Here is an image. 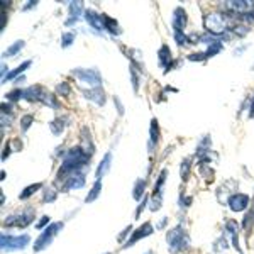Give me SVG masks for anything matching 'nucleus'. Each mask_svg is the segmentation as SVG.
I'll return each instance as SVG.
<instances>
[{
    "instance_id": "36",
    "label": "nucleus",
    "mask_w": 254,
    "mask_h": 254,
    "mask_svg": "<svg viewBox=\"0 0 254 254\" xmlns=\"http://www.w3.org/2000/svg\"><path fill=\"white\" fill-rule=\"evenodd\" d=\"M55 198H56V193L53 190H46V193H44V200L46 202H55Z\"/></svg>"
},
{
    "instance_id": "25",
    "label": "nucleus",
    "mask_w": 254,
    "mask_h": 254,
    "mask_svg": "<svg viewBox=\"0 0 254 254\" xmlns=\"http://www.w3.org/2000/svg\"><path fill=\"white\" fill-rule=\"evenodd\" d=\"M180 175H182L183 182H187L188 176H190V159H183L182 168H180Z\"/></svg>"
},
{
    "instance_id": "2",
    "label": "nucleus",
    "mask_w": 254,
    "mask_h": 254,
    "mask_svg": "<svg viewBox=\"0 0 254 254\" xmlns=\"http://www.w3.org/2000/svg\"><path fill=\"white\" fill-rule=\"evenodd\" d=\"M203 26L205 29L210 32V36H220L224 34V31H227V26H229V19L225 17L222 14H207L205 19H203Z\"/></svg>"
},
{
    "instance_id": "18",
    "label": "nucleus",
    "mask_w": 254,
    "mask_h": 254,
    "mask_svg": "<svg viewBox=\"0 0 254 254\" xmlns=\"http://www.w3.org/2000/svg\"><path fill=\"white\" fill-rule=\"evenodd\" d=\"M81 9H83V3H81V2H73L71 5H69V14H71V19H69L66 24L75 22V20L78 19V14L81 12Z\"/></svg>"
},
{
    "instance_id": "13",
    "label": "nucleus",
    "mask_w": 254,
    "mask_h": 254,
    "mask_svg": "<svg viewBox=\"0 0 254 254\" xmlns=\"http://www.w3.org/2000/svg\"><path fill=\"white\" fill-rule=\"evenodd\" d=\"M85 185V176L80 173H73L66 178V183L63 185V191L73 190V188H81Z\"/></svg>"
},
{
    "instance_id": "35",
    "label": "nucleus",
    "mask_w": 254,
    "mask_h": 254,
    "mask_svg": "<svg viewBox=\"0 0 254 254\" xmlns=\"http://www.w3.org/2000/svg\"><path fill=\"white\" fill-rule=\"evenodd\" d=\"M205 58H207L205 53H195V55L188 56V60H190V61H202V60H205Z\"/></svg>"
},
{
    "instance_id": "5",
    "label": "nucleus",
    "mask_w": 254,
    "mask_h": 254,
    "mask_svg": "<svg viewBox=\"0 0 254 254\" xmlns=\"http://www.w3.org/2000/svg\"><path fill=\"white\" fill-rule=\"evenodd\" d=\"M73 75H75L78 80L83 81V83L92 85L93 88H100L102 78H100V75H98L97 69H83V68H76V69H73Z\"/></svg>"
},
{
    "instance_id": "29",
    "label": "nucleus",
    "mask_w": 254,
    "mask_h": 254,
    "mask_svg": "<svg viewBox=\"0 0 254 254\" xmlns=\"http://www.w3.org/2000/svg\"><path fill=\"white\" fill-rule=\"evenodd\" d=\"M144 187H146V182L144 180H139L136 183V187H134V198L139 200L142 196V191H144Z\"/></svg>"
},
{
    "instance_id": "28",
    "label": "nucleus",
    "mask_w": 254,
    "mask_h": 254,
    "mask_svg": "<svg viewBox=\"0 0 254 254\" xmlns=\"http://www.w3.org/2000/svg\"><path fill=\"white\" fill-rule=\"evenodd\" d=\"M29 66H31V61H24V63L20 64V66H17V68L14 69V71H12V73H9V75H7V78H5V80H10V78H14L15 75H19V73H22L24 69H27V68H29ZM5 80H3V81H5Z\"/></svg>"
},
{
    "instance_id": "33",
    "label": "nucleus",
    "mask_w": 254,
    "mask_h": 254,
    "mask_svg": "<svg viewBox=\"0 0 254 254\" xmlns=\"http://www.w3.org/2000/svg\"><path fill=\"white\" fill-rule=\"evenodd\" d=\"M175 39H176V43L182 46V44H188L190 43V39H188V36H185L183 32H175Z\"/></svg>"
},
{
    "instance_id": "3",
    "label": "nucleus",
    "mask_w": 254,
    "mask_h": 254,
    "mask_svg": "<svg viewBox=\"0 0 254 254\" xmlns=\"http://www.w3.org/2000/svg\"><path fill=\"white\" fill-rule=\"evenodd\" d=\"M166 241H168V244H170L171 253L182 251V249L188 248V244H190V239H188V236L185 234V231H183L182 227L171 229L166 234Z\"/></svg>"
},
{
    "instance_id": "14",
    "label": "nucleus",
    "mask_w": 254,
    "mask_h": 254,
    "mask_svg": "<svg viewBox=\"0 0 254 254\" xmlns=\"http://www.w3.org/2000/svg\"><path fill=\"white\" fill-rule=\"evenodd\" d=\"M85 95H87V98H90V100H93L97 105H104L105 104V93L102 88H92V90H87L85 92Z\"/></svg>"
},
{
    "instance_id": "38",
    "label": "nucleus",
    "mask_w": 254,
    "mask_h": 254,
    "mask_svg": "<svg viewBox=\"0 0 254 254\" xmlns=\"http://www.w3.org/2000/svg\"><path fill=\"white\" fill-rule=\"evenodd\" d=\"M130 76H132V87H134V90H137L139 80H137V75H136V71H134V68H130Z\"/></svg>"
},
{
    "instance_id": "24",
    "label": "nucleus",
    "mask_w": 254,
    "mask_h": 254,
    "mask_svg": "<svg viewBox=\"0 0 254 254\" xmlns=\"http://www.w3.org/2000/svg\"><path fill=\"white\" fill-rule=\"evenodd\" d=\"M22 48H24V41H15V43L12 44V46L7 49L5 53H3V56H14V55H17V53Z\"/></svg>"
},
{
    "instance_id": "17",
    "label": "nucleus",
    "mask_w": 254,
    "mask_h": 254,
    "mask_svg": "<svg viewBox=\"0 0 254 254\" xmlns=\"http://www.w3.org/2000/svg\"><path fill=\"white\" fill-rule=\"evenodd\" d=\"M110 163H112V154L107 153V154H105V156H104V159H102V161H100V165H98V168H97V180H98V182H100L102 176H104V175L109 171Z\"/></svg>"
},
{
    "instance_id": "12",
    "label": "nucleus",
    "mask_w": 254,
    "mask_h": 254,
    "mask_svg": "<svg viewBox=\"0 0 254 254\" xmlns=\"http://www.w3.org/2000/svg\"><path fill=\"white\" fill-rule=\"evenodd\" d=\"M151 232H153V225H151L149 222H146V224H142L141 227L137 229L136 232L132 234V237H130V241H127V244H126V248H130L134 243H137L141 237H146V236H149Z\"/></svg>"
},
{
    "instance_id": "32",
    "label": "nucleus",
    "mask_w": 254,
    "mask_h": 254,
    "mask_svg": "<svg viewBox=\"0 0 254 254\" xmlns=\"http://www.w3.org/2000/svg\"><path fill=\"white\" fill-rule=\"evenodd\" d=\"M34 122V117L32 116H24L22 119H20V124H22V130H27L29 129V126Z\"/></svg>"
},
{
    "instance_id": "21",
    "label": "nucleus",
    "mask_w": 254,
    "mask_h": 254,
    "mask_svg": "<svg viewBox=\"0 0 254 254\" xmlns=\"http://www.w3.org/2000/svg\"><path fill=\"white\" fill-rule=\"evenodd\" d=\"M100 190H102V182H95V185H93V188L90 190V193L87 195V198H85V202L90 203V202H93V200L97 198L98 195H100Z\"/></svg>"
},
{
    "instance_id": "42",
    "label": "nucleus",
    "mask_w": 254,
    "mask_h": 254,
    "mask_svg": "<svg viewBox=\"0 0 254 254\" xmlns=\"http://www.w3.org/2000/svg\"><path fill=\"white\" fill-rule=\"evenodd\" d=\"M31 7H36V2H31V3H27V5H26V7H24V10L31 9Z\"/></svg>"
},
{
    "instance_id": "10",
    "label": "nucleus",
    "mask_w": 254,
    "mask_h": 254,
    "mask_svg": "<svg viewBox=\"0 0 254 254\" xmlns=\"http://www.w3.org/2000/svg\"><path fill=\"white\" fill-rule=\"evenodd\" d=\"M85 19L93 29L104 31L105 29V15H98L93 10H85Z\"/></svg>"
},
{
    "instance_id": "23",
    "label": "nucleus",
    "mask_w": 254,
    "mask_h": 254,
    "mask_svg": "<svg viewBox=\"0 0 254 254\" xmlns=\"http://www.w3.org/2000/svg\"><path fill=\"white\" fill-rule=\"evenodd\" d=\"M39 188H41V183H34V185H31V187L24 188V191H22V193L19 195V198H20V200H27V198H29L31 195H34L36 191L39 190Z\"/></svg>"
},
{
    "instance_id": "41",
    "label": "nucleus",
    "mask_w": 254,
    "mask_h": 254,
    "mask_svg": "<svg viewBox=\"0 0 254 254\" xmlns=\"http://www.w3.org/2000/svg\"><path fill=\"white\" fill-rule=\"evenodd\" d=\"M249 117L254 119V98H253V104H251V110H249Z\"/></svg>"
},
{
    "instance_id": "39",
    "label": "nucleus",
    "mask_w": 254,
    "mask_h": 254,
    "mask_svg": "<svg viewBox=\"0 0 254 254\" xmlns=\"http://www.w3.org/2000/svg\"><path fill=\"white\" fill-rule=\"evenodd\" d=\"M9 154H10V146H9V144H7L5 147H3V154H2V161H5V158H7V156H9Z\"/></svg>"
},
{
    "instance_id": "6",
    "label": "nucleus",
    "mask_w": 254,
    "mask_h": 254,
    "mask_svg": "<svg viewBox=\"0 0 254 254\" xmlns=\"http://www.w3.org/2000/svg\"><path fill=\"white\" fill-rule=\"evenodd\" d=\"M29 241H31V237L27 236V234H24V236H5L3 234L2 236V249L5 251V249H24L27 244H29Z\"/></svg>"
},
{
    "instance_id": "11",
    "label": "nucleus",
    "mask_w": 254,
    "mask_h": 254,
    "mask_svg": "<svg viewBox=\"0 0 254 254\" xmlns=\"http://www.w3.org/2000/svg\"><path fill=\"white\" fill-rule=\"evenodd\" d=\"M185 26H187V12L182 7H178L173 12V29L175 32H182Z\"/></svg>"
},
{
    "instance_id": "27",
    "label": "nucleus",
    "mask_w": 254,
    "mask_h": 254,
    "mask_svg": "<svg viewBox=\"0 0 254 254\" xmlns=\"http://www.w3.org/2000/svg\"><path fill=\"white\" fill-rule=\"evenodd\" d=\"M220 49H222V43H220V41H214V43L210 44V46H208V49H207V58H210V56H214V55H217V53L220 51Z\"/></svg>"
},
{
    "instance_id": "1",
    "label": "nucleus",
    "mask_w": 254,
    "mask_h": 254,
    "mask_svg": "<svg viewBox=\"0 0 254 254\" xmlns=\"http://www.w3.org/2000/svg\"><path fill=\"white\" fill-rule=\"evenodd\" d=\"M90 161V156L85 153L83 149L78 146V147H71V149L66 153V156L63 159V165L60 168V173H58V178L64 180V176H69L73 173H76L81 168L87 166V163Z\"/></svg>"
},
{
    "instance_id": "31",
    "label": "nucleus",
    "mask_w": 254,
    "mask_h": 254,
    "mask_svg": "<svg viewBox=\"0 0 254 254\" xmlns=\"http://www.w3.org/2000/svg\"><path fill=\"white\" fill-rule=\"evenodd\" d=\"M73 41H75V34H69V32H66V34H63V38H61V46L68 48Z\"/></svg>"
},
{
    "instance_id": "8",
    "label": "nucleus",
    "mask_w": 254,
    "mask_h": 254,
    "mask_svg": "<svg viewBox=\"0 0 254 254\" xmlns=\"http://www.w3.org/2000/svg\"><path fill=\"white\" fill-rule=\"evenodd\" d=\"M224 7L227 10H231L232 14H249L251 10H254V2H249V0H231Z\"/></svg>"
},
{
    "instance_id": "16",
    "label": "nucleus",
    "mask_w": 254,
    "mask_h": 254,
    "mask_svg": "<svg viewBox=\"0 0 254 254\" xmlns=\"http://www.w3.org/2000/svg\"><path fill=\"white\" fill-rule=\"evenodd\" d=\"M159 56V63L165 66V71H168V69H171V51L168 46H163L161 49H159L158 53Z\"/></svg>"
},
{
    "instance_id": "15",
    "label": "nucleus",
    "mask_w": 254,
    "mask_h": 254,
    "mask_svg": "<svg viewBox=\"0 0 254 254\" xmlns=\"http://www.w3.org/2000/svg\"><path fill=\"white\" fill-rule=\"evenodd\" d=\"M80 147L88 154V156H92L93 149H95L93 144H92V139H90V132L87 134V127H83V129H81V146Z\"/></svg>"
},
{
    "instance_id": "40",
    "label": "nucleus",
    "mask_w": 254,
    "mask_h": 254,
    "mask_svg": "<svg viewBox=\"0 0 254 254\" xmlns=\"http://www.w3.org/2000/svg\"><path fill=\"white\" fill-rule=\"evenodd\" d=\"M48 222H49V217H48V215H44L43 219H41V222L38 224V227H43V225H46Z\"/></svg>"
},
{
    "instance_id": "34",
    "label": "nucleus",
    "mask_w": 254,
    "mask_h": 254,
    "mask_svg": "<svg viewBox=\"0 0 254 254\" xmlns=\"http://www.w3.org/2000/svg\"><path fill=\"white\" fill-rule=\"evenodd\" d=\"M56 92H58L61 97H66L68 93H69V85H68V83H64V81H63V83L56 87Z\"/></svg>"
},
{
    "instance_id": "20",
    "label": "nucleus",
    "mask_w": 254,
    "mask_h": 254,
    "mask_svg": "<svg viewBox=\"0 0 254 254\" xmlns=\"http://www.w3.org/2000/svg\"><path fill=\"white\" fill-rule=\"evenodd\" d=\"M158 141H159V127H158L156 119H153V121H151V147L154 144H158Z\"/></svg>"
},
{
    "instance_id": "37",
    "label": "nucleus",
    "mask_w": 254,
    "mask_h": 254,
    "mask_svg": "<svg viewBox=\"0 0 254 254\" xmlns=\"http://www.w3.org/2000/svg\"><path fill=\"white\" fill-rule=\"evenodd\" d=\"M202 173L207 176L205 180H208V182H212V180H214V171H212L210 168H202Z\"/></svg>"
},
{
    "instance_id": "30",
    "label": "nucleus",
    "mask_w": 254,
    "mask_h": 254,
    "mask_svg": "<svg viewBox=\"0 0 254 254\" xmlns=\"http://www.w3.org/2000/svg\"><path fill=\"white\" fill-rule=\"evenodd\" d=\"M9 100H19V98H24V90H20V88H17V90H14V92H10V93H7L5 95Z\"/></svg>"
},
{
    "instance_id": "4",
    "label": "nucleus",
    "mask_w": 254,
    "mask_h": 254,
    "mask_svg": "<svg viewBox=\"0 0 254 254\" xmlns=\"http://www.w3.org/2000/svg\"><path fill=\"white\" fill-rule=\"evenodd\" d=\"M61 229H63V224H61V222H58V224H51L48 229H44L43 234L39 236V239L36 241L34 251H36V253H39V251H43V249H46L48 246L53 243L55 236L58 234V231H61Z\"/></svg>"
},
{
    "instance_id": "22",
    "label": "nucleus",
    "mask_w": 254,
    "mask_h": 254,
    "mask_svg": "<svg viewBox=\"0 0 254 254\" xmlns=\"http://www.w3.org/2000/svg\"><path fill=\"white\" fill-rule=\"evenodd\" d=\"M64 122H66V119H56V121H53L51 122V130H53V134H56V136H60L61 132H63V129H64Z\"/></svg>"
},
{
    "instance_id": "7",
    "label": "nucleus",
    "mask_w": 254,
    "mask_h": 254,
    "mask_svg": "<svg viewBox=\"0 0 254 254\" xmlns=\"http://www.w3.org/2000/svg\"><path fill=\"white\" fill-rule=\"evenodd\" d=\"M32 219H34V210L29 208V210L22 212V214L19 215H12L9 219L3 222L5 227H26V225H29L32 222Z\"/></svg>"
},
{
    "instance_id": "19",
    "label": "nucleus",
    "mask_w": 254,
    "mask_h": 254,
    "mask_svg": "<svg viewBox=\"0 0 254 254\" xmlns=\"http://www.w3.org/2000/svg\"><path fill=\"white\" fill-rule=\"evenodd\" d=\"M105 29H107L109 32H112V34H121V29H119L117 20L109 17V15H105Z\"/></svg>"
},
{
    "instance_id": "26",
    "label": "nucleus",
    "mask_w": 254,
    "mask_h": 254,
    "mask_svg": "<svg viewBox=\"0 0 254 254\" xmlns=\"http://www.w3.org/2000/svg\"><path fill=\"white\" fill-rule=\"evenodd\" d=\"M251 212H249L248 215L244 217V222H243V227L244 229H249V227H253V224H254V198L251 200Z\"/></svg>"
},
{
    "instance_id": "9",
    "label": "nucleus",
    "mask_w": 254,
    "mask_h": 254,
    "mask_svg": "<svg viewBox=\"0 0 254 254\" xmlns=\"http://www.w3.org/2000/svg\"><path fill=\"white\" fill-rule=\"evenodd\" d=\"M249 205V196L244 193H234L229 198V207L232 212H243Z\"/></svg>"
},
{
    "instance_id": "43",
    "label": "nucleus",
    "mask_w": 254,
    "mask_h": 254,
    "mask_svg": "<svg viewBox=\"0 0 254 254\" xmlns=\"http://www.w3.org/2000/svg\"><path fill=\"white\" fill-rule=\"evenodd\" d=\"M146 254H153V253H151V251H149V253H146Z\"/></svg>"
}]
</instances>
